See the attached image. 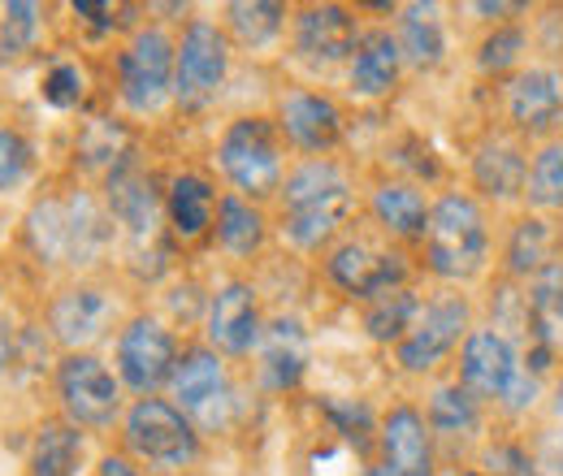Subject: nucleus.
<instances>
[{
	"label": "nucleus",
	"instance_id": "f257e3e1",
	"mask_svg": "<svg viewBox=\"0 0 563 476\" xmlns=\"http://www.w3.org/2000/svg\"><path fill=\"white\" fill-rule=\"evenodd\" d=\"M352 182L343 178V169L334 160H303L286 174L282 182V234L303 247L317 252L321 243L334 239V230L352 217Z\"/></svg>",
	"mask_w": 563,
	"mask_h": 476
},
{
	"label": "nucleus",
	"instance_id": "f03ea898",
	"mask_svg": "<svg viewBox=\"0 0 563 476\" xmlns=\"http://www.w3.org/2000/svg\"><path fill=\"white\" fill-rule=\"evenodd\" d=\"M26 243L48 265H91L113 243V217L87 191L48 196L26 212Z\"/></svg>",
	"mask_w": 563,
	"mask_h": 476
},
{
	"label": "nucleus",
	"instance_id": "7ed1b4c3",
	"mask_svg": "<svg viewBox=\"0 0 563 476\" xmlns=\"http://www.w3.org/2000/svg\"><path fill=\"white\" fill-rule=\"evenodd\" d=\"M490 256V230L486 212L473 196L446 191L429 208V230H424V265L446 277V281H468L486 269Z\"/></svg>",
	"mask_w": 563,
	"mask_h": 476
},
{
	"label": "nucleus",
	"instance_id": "20e7f679",
	"mask_svg": "<svg viewBox=\"0 0 563 476\" xmlns=\"http://www.w3.org/2000/svg\"><path fill=\"white\" fill-rule=\"evenodd\" d=\"M217 165L243 191V200H269L282 191L286 143L274 118H239L217 143Z\"/></svg>",
	"mask_w": 563,
	"mask_h": 476
},
{
	"label": "nucleus",
	"instance_id": "39448f33",
	"mask_svg": "<svg viewBox=\"0 0 563 476\" xmlns=\"http://www.w3.org/2000/svg\"><path fill=\"white\" fill-rule=\"evenodd\" d=\"M460 386L482 403H507L511 411H525L533 403L538 377H529L516 359V346L498 330H468L464 351H460Z\"/></svg>",
	"mask_w": 563,
	"mask_h": 476
},
{
	"label": "nucleus",
	"instance_id": "423d86ee",
	"mask_svg": "<svg viewBox=\"0 0 563 476\" xmlns=\"http://www.w3.org/2000/svg\"><path fill=\"white\" fill-rule=\"evenodd\" d=\"M122 438H126L131 455L152 468H187L200 455V433H196L191 416L165 399H140L126 411Z\"/></svg>",
	"mask_w": 563,
	"mask_h": 476
},
{
	"label": "nucleus",
	"instance_id": "0eeeda50",
	"mask_svg": "<svg viewBox=\"0 0 563 476\" xmlns=\"http://www.w3.org/2000/svg\"><path fill=\"white\" fill-rule=\"evenodd\" d=\"M174 66H178V44L161 26H143L135 40L118 57V96L131 113H156L174 96Z\"/></svg>",
	"mask_w": 563,
	"mask_h": 476
},
{
	"label": "nucleus",
	"instance_id": "6e6552de",
	"mask_svg": "<svg viewBox=\"0 0 563 476\" xmlns=\"http://www.w3.org/2000/svg\"><path fill=\"white\" fill-rule=\"evenodd\" d=\"M57 399L74 429H109L122 416V381L104 368L100 355L70 351L57 364Z\"/></svg>",
	"mask_w": 563,
	"mask_h": 476
},
{
	"label": "nucleus",
	"instance_id": "1a4fd4ad",
	"mask_svg": "<svg viewBox=\"0 0 563 476\" xmlns=\"http://www.w3.org/2000/svg\"><path fill=\"white\" fill-rule=\"evenodd\" d=\"M230 74V40L217 22L196 18L187 31H183V44H178V66H174V100L187 109V113H200L209 109L212 100L221 96V82Z\"/></svg>",
	"mask_w": 563,
	"mask_h": 476
},
{
	"label": "nucleus",
	"instance_id": "9d476101",
	"mask_svg": "<svg viewBox=\"0 0 563 476\" xmlns=\"http://www.w3.org/2000/svg\"><path fill=\"white\" fill-rule=\"evenodd\" d=\"M174 368H178V342L156 317H135L118 334V377L126 390L152 399L161 386L174 381Z\"/></svg>",
	"mask_w": 563,
	"mask_h": 476
},
{
	"label": "nucleus",
	"instance_id": "9b49d317",
	"mask_svg": "<svg viewBox=\"0 0 563 476\" xmlns=\"http://www.w3.org/2000/svg\"><path fill=\"white\" fill-rule=\"evenodd\" d=\"M360 22L343 4H308L295 13V57L312 69H334L355 57Z\"/></svg>",
	"mask_w": 563,
	"mask_h": 476
},
{
	"label": "nucleus",
	"instance_id": "f8f14e48",
	"mask_svg": "<svg viewBox=\"0 0 563 476\" xmlns=\"http://www.w3.org/2000/svg\"><path fill=\"white\" fill-rule=\"evenodd\" d=\"M104 200H109V217L113 225L126 230V239L135 243V252H143L147 243L161 239V212H165V196L156 191L152 174H143L135 160L118 165L104 178Z\"/></svg>",
	"mask_w": 563,
	"mask_h": 476
},
{
	"label": "nucleus",
	"instance_id": "ddd939ff",
	"mask_svg": "<svg viewBox=\"0 0 563 476\" xmlns=\"http://www.w3.org/2000/svg\"><path fill=\"white\" fill-rule=\"evenodd\" d=\"M178 408L191 416V424H221L230 408V373L212 346H191L178 355L174 381H169Z\"/></svg>",
	"mask_w": 563,
	"mask_h": 476
},
{
	"label": "nucleus",
	"instance_id": "4468645a",
	"mask_svg": "<svg viewBox=\"0 0 563 476\" xmlns=\"http://www.w3.org/2000/svg\"><path fill=\"white\" fill-rule=\"evenodd\" d=\"M460 339H468V303L460 295L433 299L417 312L408 339L399 342V364L408 373H429L442 355H451Z\"/></svg>",
	"mask_w": 563,
	"mask_h": 476
},
{
	"label": "nucleus",
	"instance_id": "2eb2a0df",
	"mask_svg": "<svg viewBox=\"0 0 563 476\" xmlns=\"http://www.w3.org/2000/svg\"><path fill=\"white\" fill-rule=\"evenodd\" d=\"M265 321H261V299L256 286L247 281H225L209 303V346L221 355H247L261 346Z\"/></svg>",
	"mask_w": 563,
	"mask_h": 476
},
{
	"label": "nucleus",
	"instance_id": "dca6fc26",
	"mask_svg": "<svg viewBox=\"0 0 563 476\" xmlns=\"http://www.w3.org/2000/svg\"><path fill=\"white\" fill-rule=\"evenodd\" d=\"M325 273H330V281L339 290H347V295L368 303V299H377L386 290H399L408 265H404L399 252H373L368 243H343V247L330 252Z\"/></svg>",
	"mask_w": 563,
	"mask_h": 476
},
{
	"label": "nucleus",
	"instance_id": "f3484780",
	"mask_svg": "<svg viewBox=\"0 0 563 476\" xmlns=\"http://www.w3.org/2000/svg\"><path fill=\"white\" fill-rule=\"evenodd\" d=\"M507 118L525 135H547L563 126V74L560 69L533 66L520 69L507 82Z\"/></svg>",
	"mask_w": 563,
	"mask_h": 476
},
{
	"label": "nucleus",
	"instance_id": "a211bd4d",
	"mask_svg": "<svg viewBox=\"0 0 563 476\" xmlns=\"http://www.w3.org/2000/svg\"><path fill=\"white\" fill-rule=\"evenodd\" d=\"M278 131L299 152H330L343 139V109L321 91H290L278 104Z\"/></svg>",
	"mask_w": 563,
	"mask_h": 476
},
{
	"label": "nucleus",
	"instance_id": "6ab92c4d",
	"mask_svg": "<svg viewBox=\"0 0 563 476\" xmlns=\"http://www.w3.org/2000/svg\"><path fill=\"white\" fill-rule=\"evenodd\" d=\"M109 317H113V303H109L104 290H96V286H70V290H62L53 299L48 330H53V339L66 346V355H70V351H82L87 342L100 339L104 325H109Z\"/></svg>",
	"mask_w": 563,
	"mask_h": 476
},
{
	"label": "nucleus",
	"instance_id": "aec40b11",
	"mask_svg": "<svg viewBox=\"0 0 563 476\" xmlns=\"http://www.w3.org/2000/svg\"><path fill=\"white\" fill-rule=\"evenodd\" d=\"M382 460L386 476H433L429 420L417 408H395L382 420Z\"/></svg>",
	"mask_w": 563,
	"mask_h": 476
},
{
	"label": "nucleus",
	"instance_id": "412c9836",
	"mask_svg": "<svg viewBox=\"0 0 563 476\" xmlns=\"http://www.w3.org/2000/svg\"><path fill=\"white\" fill-rule=\"evenodd\" d=\"M308 373V330L299 317H278L261 334V377L269 390H295Z\"/></svg>",
	"mask_w": 563,
	"mask_h": 476
},
{
	"label": "nucleus",
	"instance_id": "4be33fe9",
	"mask_svg": "<svg viewBox=\"0 0 563 476\" xmlns=\"http://www.w3.org/2000/svg\"><path fill=\"white\" fill-rule=\"evenodd\" d=\"M399 69H404V53H399V40L390 31H364L360 35L352 57V91L360 100L390 96L399 82Z\"/></svg>",
	"mask_w": 563,
	"mask_h": 476
},
{
	"label": "nucleus",
	"instance_id": "5701e85b",
	"mask_svg": "<svg viewBox=\"0 0 563 476\" xmlns=\"http://www.w3.org/2000/svg\"><path fill=\"white\" fill-rule=\"evenodd\" d=\"M217 204H221V200H217L209 178H200V174H178V178L169 182V191H165V217H169L174 239H183V243L205 239L212 230V221H217Z\"/></svg>",
	"mask_w": 563,
	"mask_h": 476
},
{
	"label": "nucleus",
	"instance_id": "b1692460",
	"mask_svg": "<svg viewBox=\"0 0 563 476\" xmlns=\"http://www.w3.org/2000/svg\"><path fill=\"white\" fill-rule=\"evenodd\" d=\"M473 182L494 196V200H511V196H520L525 191V182H529V160H525V152L516 147V143H507V139H486L482 147H477V156H473Z\"/></svg>",
	"mask_w": 563,
	"mask_h": 476
},
{
	"label": "nucleus",
	"instance_id": "393cba45",
	"mask_svg": "<svg viewBox=\"0 0 563 476\" xmlns=\"http://www.w3.org/2000/svg\"><path fill=\"white\" fill-rule=\"evenodd\" d=\"M529 339L542 351H555L563 346V261H555L547 273L533 277L529 295Z\"/></svg>",
	"mask_w": 563,
	"mask_h": 476
},
{
	"label": "nucleus",
	"instance_id": "a878e982",
	"mask_svg": "<svg viewBox=\"0 0 563 476\" xmlns=\"http://www.w3.org/2000/svg\"><path fill=\"white\" fill-rule=\"evenodd\" d=\"M373 217L395 239H424V230H429V204H424L417 182H382L373 191Z\"/></svg>",
	"mask_w": 563,
	"mask_h": 476
},
{
	"label": "nucleus",
	"instance_id": "bb28decb",
	"mask_svg": "<svg viewBox=\"0 0 563 476\" xmlns=\"http://www.w3.org/2000/svg\"><path fill=\"white\" fill-rule=\"evenodd\" d=\"M399 53L417 69H433L446 53V26L438 18V4H408L399 18Z\"/></svg>",
	"mask_w": 563,
	"mask_h": 476
},
{
	"label": "nucleus",
	"instance_id": "cd10ccee",
	"mask_svg": "<svg viewBox=\"0 0 563 476\" xmlns=\"http://www.w3.org/2000/svg\"><path fill=\"white\" fill-rule=\"evenodd\" d=\"M555 247H560V234L551 221L542 217H525L516 230H511V243H507V269L516 277H538L555 265Z\"/></svg>",
	"mask_w": 563,
	"mask_h": 476
},
{
	"label": "nucleus",
	"instance_id": "c85d7f7f",
	"mask_svg": "<svg viewBox=\"0 0 563 476\" xmlns=\"http://www.w3.org/2000/svg\"><path fill=\"white\" fill-rule=\"evenodd\" d=\"M212 230H217V243L230 256H252L265 243V212L243 196H225L217 204V225Z\"/></svg>",
	"mask_w": 563,
	"mask_h": 476
},
{
	"label": "nucleus",
	"instance_id": "c756f323",
	"mask_svg": "<svg viewBox=\"0 0 563 476\" xmlns=\"http://www.w3.org/2000/svg\"><path fill=\"white\" fill-rule=\"evenodd\" d=\"M78 464H82L78 429L66 420H48L31 446V476H78Z\"/></svg>",
	"mask_w": 563,
	"mask_h": 476
},
{
	"label": "nucleus",
	"instance_id": "7c9ffc66",
	"mask_svg": "<svg viewBox=\"0 0 563 476\" xmlns=\"http://www.w3.org/2000/svg\"><path fill=\"white\" fill-rule=\"evenodd\" d=\"M417 312H421L417 295L408 286H399V290H386V295L368 299L364 330H368V339L377 342H404L408 330H412V321H417Z\"/></svg>",
	"mask_w": 563,
	"mask_h": 476
},
{
	"label": "nucleus",
	"instance_id": "2f4dec72",
	"mask_svg": "<svg viewBox=\"0 0 563 476\" xmlns=\"http://www.w3.org/2000/svg\"><path fill=\"white\" fill-rule=\"evenodd\" d=\"M225 18H230V31L239 35V44H247V48L274 44L286 26V9L269 4V0H234L225 9Z\"/></svg>",
	"mask_w": 563,
	"mask_h": 476
},
{
	"label": "nucleus",
	"instance_id": "473e14b6",
	"mask_svg": "<svg viewBox=\"0 0 563 476\" xmlns=\"http://www.w3.org/2000/svg\"><path fill=\"white\" fill-rule=\"evenodd\" d=\"M429 429H433V433H446V438L473 433V429H477V399H473L464 386H442V390H433V399H429Z\"/></svg>",
	"mask_w": 563,
	"mask_h": 476
},
{
	"label": "nucleus",
	"instance_id": "72a5a7b5",
	"mask_svg": "<svg viewBox=\"0 0 563 476\" xmlns=\"http://www.w3.org/2000/svg\"><path fill=\"white\" fill-rule=\"evenodd\" d=\"M525 196H529V204H538V208H563V139L547 143V147L533 156Z\"/></svg>",
	"mask_w": 563,
	"mask_h": 476
},
{
	"label": "nucleus",
	"instance_id": "f704fd0d",
	"mask_svg": "<svg viewBox=\"0 0 563 476\" xmlns=\"http://www.w3.org/2000/svg\"><path fill=\"white\" fill-rule=\"evenodd\" d=\"M40 35V4L31 0H18V4H4V18H0V57H22Z\"/></svg>",
	"mask_w": 563,
	"mask_h": 476
},
{
	"label": "nucleus",
	"instance_id": "c9c22d12",
	"mask_svg": "<svg viewBox=\"0 0 563 476\" xmlns=\"http://www.w3.org/2000/svg\"><path fill=\"white\" fill-rule=\"evenodd\" d=\"M78 152L87 156V165H104L109 174L118 169V165H126L131 156H126V135L113 126V122H91L87 131H82V139H78Z\"/></svg>",
	"mask_w": 563,
	"mask_h": 476
},
{
	"label": "nucleus",
	"instance_id": "e433bc0d",
	"mask_svg": "<svg viewBox=\"0 0 563 476\" xmlns=\"http://www.w3.org/2000/svg\"><path fill=\"white\" fill-rule=\"evenodd\" d=\"M31 165H35L31 139L22 135V131H13V126H0V196L13 191V187H22L26 174H31Z\"/></svg>",
	"mask_w": 563,
	"mask_h": 476
},
{
	"label": "nucleus",
	"instance_id": "4c0bfd02",
	"mask_svg": "<svg viewBox=\"0 0 563 476\" xmlns=\"http://www.w3.org/2000/svg\"><path fill=\"white\" fill-rule=\"evenodd\" d=\"M82 91H87V74L74 62H53L44 74V87H40L44 104H53V109H78Z\"/></svg>",
	"mask_w": 563,
	"mask_h": 476
},
{
	"label": "nucleus",
	"instance_id": "58836bf2",
	"mask_svg": "<svg viewBox=\"0 0 563 476\" xmlns=\"http://www.w3.org/2000/svg\"><path fill=\"white\" fill-rule=\"evenodd\" d=\"M520 48H525V31L520 26H498L494 35H486V44H482V69H490V74H503V69H511L520 62Z\"/></svg>",
	"mask_w": 563,
	"mask_h": 476
},
{
	"label": "nucleus",
	"instance_id": "ea45409f",
	"mask_svg": "<svg viewBox=\"0 0 563 476\" xmlns=\"http://www.w3.org/2000/svg\"><path fill=\"white\" fill-rule=\"evenodd\" d=\"M126 13H135V9H131V4H109V0H100V4H91V0L74 4V18L91 22L96 31H113V26H122V22H126Z\"/></svg>",
	"mask_w": 563,
	"mask_h": 476
},
{
	"label": "nucleus",
	"instance_id": "a19ab883",
	"mask_svg": "<svg viewBox=\"0 0 563 476\" xmlns=\"http://www.w3.org/2000/svg\"><path fill=\"white\" fill-rule=\"evenodd\" d=\"M13 330H9V321H4V317H0V377H4V373H9V368H13Z\"/></svg>",
	"mask_w": 563,
	"mask_h": 476
},
{
	"label": "nucleus",
	"instance_id": "79ce46f5",
	"mask_svg": "<svg viewBox=\"0 0 563 476\" xmlns=\"http://www.w3.org/2000/svg\"><path fill=\"white\" fill-rule=\"evenodd\" d=\"M96 476H143V473L135 468V464H131V460L113 455V460H104V464H100V473H96Z\"/></svg>",
	"mask_w": 563,
	"mask_h": 476
},
{
	"label": "nucleus",
	"instance_id": "37998d69",
	"mask_svg": "<svg viewBox=\"0 0 563 476\" xmlns=\"http://www.w3.org/2000/svg\"><path fill=\"white\" fill-rule=\"evenodd\" d=\"M364 476H386V468H368Z\"/></svg>",
	"mask_w": 563,
	"mask_h": 476
},
{
	"label": "nucleus",
	"instance_id": "c03bdc74",
	"mask_svg": "<svg viewBox=\"0 0 563 476\" xmlns=\"http://www.w3.org/2000/svg\"><path fill=\"white\" fill-rule=\"evenodd\" d=\"M560 411H563V386H560Z\"/></svg>",
	"mask_w": 563,
	"mask_h": 476
}]
</instances>
